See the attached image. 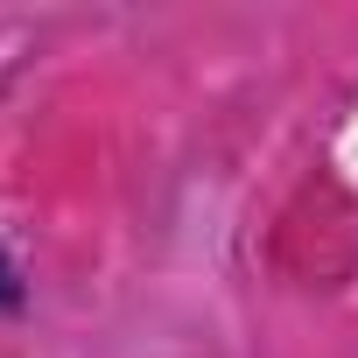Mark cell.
Instances as JSON below:
<instances>
[{
    "instance_id": "6da1fadb",
    "label": "cell",
    "mask_w": 358,
    "mask_h": 358,
    "mask_svg": "<svg viewBox=\"0 0 358 358\" xmlns=\"http://www.w3.org/2000/svg\"><path fill=\"white\" fill-rule=\"evenodd\" d=\"M0 309H22V267L8 246H0Z\"/></svg>"
}]
</instances>
